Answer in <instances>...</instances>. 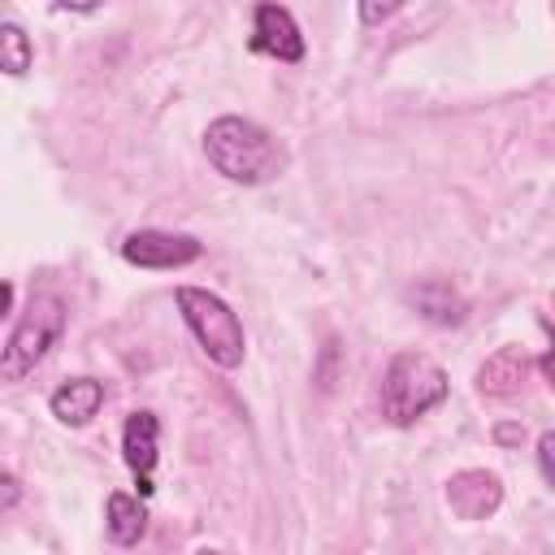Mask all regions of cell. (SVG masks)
<instances>
[{
	"label": "cell",
	"instance_id": "3",
	"mask_svg": "<svg viewBox=\"0 0 555 555\" xmlns=\"http://www.w3.org/2000/svg\"><path fill=\"white\" fill-rule=\"evenodd\" d=\"M61 334H65V299L56 291H35L26 299L13 334L0 347V382H9V386L26 382L48 360V351L61 343Z\"/></svg>",
	"mask_w": 555,
	"mask_h": 555
},
{
	"label": "cell",
	"instance_id": "2",
	"mask_svg": "<svg viewBox=\"0 0 555 555\" xmlns=\"http://www.w3.org/2000/svg\"><path fill=\"white\" fill-rule=\"evenodd\" d=\"M447 395H451V377L425 351H399L382 369L377 403H382V416L390 425H416L425 412H434L438 403H447Z\"/></svg>",
	"mask_w": 555,
	"mask_h": 555
},
{
	"label": "cell",
	"instance_id": "5",
	"mask_svg": "<svg viewBox=\"0 0 555 555\" xmlns=\"http://www.w3.org/2000/svg\"><path fill=\"white\" fill-rule=\"evenodd\" d=\"M204 256V243L173 230H130L121 238V260L134 269H186Z\"/></svg>",
	"mask_w": 555,
	"mask_h": 555
},
{
	"label": "cell",
	"instance_id": "14",
	"mask_svg": "<svg viewBox=\"0 0 555 555\" xmlns=\"http://www.w3.org/2000/svg\"><path fill=\"white\" fill-rule=\"evenodd\" d=\"M538 473L546 486H555V434L551 429L538 434Z\"/></svg>",
	"mask_w": 555,
	"mask_h": 555
},
{
	"label": "cell",
	"instance_id": "17",
	"mask_svg": "<svg viewBox=\"0 0 555 555\" xmlns=\"http://www.w3.org/2000/svg\"><path fill=\"white\" fill-rule=\"evenodd\" d=\"M17 503H22V481L13 473H0V512H9Z\"/></svg>",
	"mask_w": 555,
	"mask_h": 555
},
{
	"label": "cell",
	"instance_id": "4",
	"mask_svg": "<svg viewBox=\"0 0 555 555\" xmlns=\"http://www.w3.org/2000/svg\"><path fill=\"white\" fill-rule=\"evenodd\" d=\"M173 304L186 321V330L195 334L199 351L217 364V369H238L243 356H247V334H243V321L238 312L212 295L208 286H178L173 291Z\"/></svg>",
	"mask_w": 555,
	"mask_h": 555
},
{
	"label": "cell",
	"instance_id": "13",
	"mask_svg": "<svg viewBox=\"0 0 555 555\" xmlns=\"http://www.w3.org/2000/svg\"><path fill=\"white\" fill-rule=\"evenodd\" d=\"M30 65H35V43H30L26 26L0 22V74L22 78V74H30Z\"/></svg>",
	"mask_w": 555,
	"mask_h": 555
},
{
	"label": "cell",
	"instance_id": "1",
	"mask_svg": "<svg viewBox=\"0 0 555 555\" xmlns=\"http://www.w3.org/2000/svg\"><path fill=\"white\" fill-rule=\"evenodd\" d=\"M204 156L208 165L225 178V182H238V186H260V182H273L286 165V152L282 143L251 117H238V113H221L208 121L204 130Z\"/></svg>",
	"mask_w": 555,
	"mask_h": 555
},
{
	"label": "cell",
	"instance_id": "12",
	"mask_svg": "<svg viewBox=\"0 0 555 555\" xmlns=\"http://www.w3.org/2000/svg\"><path fill=\"white\" fill-rule=\"evenodd\" d=\"M104 529H108V538H113L117 546H134V542L147 533V512H143V503H139L134 494L113 490V494L104 499Z\"/></svg>",
	"mask_w": 555,
	"mask_h": 555
},
{
	"label": "cell",
	"instance_id": "9",
	"mask_svg": "<svg viewBox=\"0 0 555 555\" xmlns=\"http://www.w3.org/2000/svg\"><path fill=\"white\" fill-rule=\"evenodd\" d=\"M48 408H52V416H56L61 425L82 429V425H91V416L104 408V382H95V377H69V382H61V386L48 395Z\"/></svg>",
	"mask_w": 555,
	"mask_h": 555
},
{
	"label": "cell",
	"instance_id": "18",
	"mask_svg": "<svg viewBox=\"0 0 555 555\" xmlns=\"http://www.w3.org/2000/svg\"><path fill=\"white\" fill-rule=\"evenodd\" d=\"M13 308V282H0V317H9Z\"/></svg>",
	"mask_w": 555,
	"mask_h": 555
},
{
	"label": "cell",
	"instance_id": "11",
	"mask_svg": "<svg viewBox=\"0 0 555 555\" xmlns=\"http://www.w3.org/2000/svg\"><path fill=\"white\" fill-rule=\"evenodd\" d=\"M529 377V351L525 347H499L494 356L481 360L477 369V390L481 395H494V399H507L525 386Z\"/></svg>",
	"mask_w": 555,
	"mask_h": 555
},
{
	"label": "cell",
	"instance_id": "15",
	"mask_svg": "<svg viewBox=\"0 0 555 555\" xmlns=\"http://www.w3.org/2000/svg\"><path fill=\"white\" fill-rule=\"evenodd\" d=\"M399 9H403V4H399V0H390V4H360L356 13H360V22H364V26H377V22L395 17Z\"/></svg>",
	"mask_w": 555,
	"mask_h": 555
},
{
	"label": "cell",
	"instance_id": "8",
	"mask_svg": "<svg viewBox=\"0 0 555 555\" xmlns=\"http://www.w3.org/2000/svg\"><path fill=\"white\" fill-rule=\"evenodd\" d=\"M408 304L429 321V325H442V330H451V325H464V317H468V304H464V295L447 282V278H425V282H416V286H408Z\"/></svg>",
	"mask_w": 555,
	"mask_h": 555
},
{
	"label": "cell",
	"instance_id": "7",
	"mask_svg": "<svg viewBox=\"0 0 555 555\" xmlns=\"http://www.w3.org/2000/svg\"><path fill=\"white\" fill-rule=\"evenodd\" d=\"M499 503H503V481L486 468H460L447 481V507L460 520H486L499 512Z\"/></svg>",
	"mask_w": 555,
	"mask_h": 555
},
{
	"label": "cell",
	"instance_id": "16",
	"mask_svg": "<svg viewBox=\"0 0 555 555\" xmlns=\"http://www.w3.org/2000/svg\"><path fill=\"white\" fill-rule=\"evenodd\" d=\"M494 442L499 447H520L525 442V425L520 421H499L494 425Z\"/></svg>",
	"mask_w": 555,
	"mask_h": 555
},
{
	"label": "cell",
	"instance_id": "19",
	"mask_svg": "<svg viewBox=\"0 0 555 555\" xmlns=\"http://www.w3.org/2000/svg\"><path fill=\"white\" fill-rule=\"evenodd\" d=\"M195 555H221V551H217V546H199Z\"/></svg>",
	"mask_w": 555,
	"mask_h": 555
},
{
	"label": "cell",
	"instance_id": "6",
	"mask_svg": "<svg viewBox=\"0 0 555 555\" xmlns=\"http://www.w3.org/2000/svg\"><path fill=\"white\" fill-rule=\"evenodd\" d=\"M247 48L260 52V56L286 61V65H299L304 52H308L295 13L286 4H273V0H264V4L251 9V39H247Z\"/></svg>",
	"mask_w": 555,
	"mask_h": 555
},
{
	"label": "cell",
	"instance_id": "10",
	"mask_svg": "<svg viewBox=\"0 0 555 555\" xmlns=\"http://www.w3.org/2000/svg\"><path fill=\"white\" fill-rule=\"evenodd\" d=\"M121 460L130 464L134 477H152L156 460H160V421L156 412L139 408L126 416V429H121Z\"/></svg>",
	"mask_w": 555,
	"mask_h": 555
}]
</instances>
